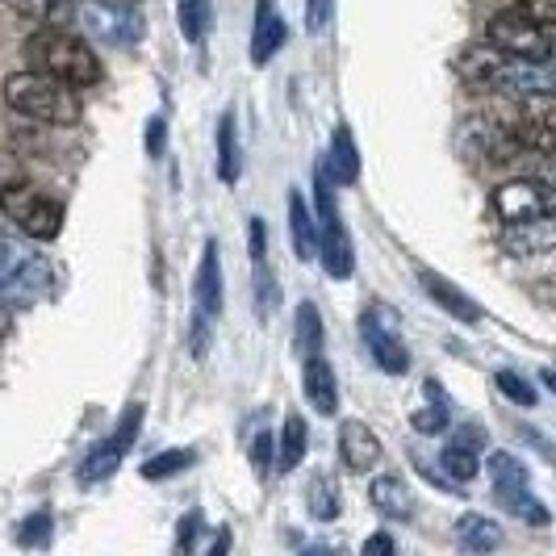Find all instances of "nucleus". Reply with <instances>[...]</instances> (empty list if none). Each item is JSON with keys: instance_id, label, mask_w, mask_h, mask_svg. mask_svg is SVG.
Returning <instances> with one entry per match:
<instances>
[{"instance_id": "f257e3e1", "label": "nucleus", "mask_w": 556, "mask_h": 556, "mask_svg": "<svg viewBox=\"0 0 556 556\" xmlns=\"http://www.w3.org/2000/svg\"><path fill=\"white\" fill-rule=\"evenodd\" d=\"M4 101L9 110L38 122V126H80L84 105H80V88L55 80V76H42V72H13L4 80Z\"/></svg>"}, {"instance_id": "f03ea898", "label": "nucleus", "mask_w": 556, "mask_h": 556, "mask_svg": "<svg viewBox=\"0 0 556 556\" xmlns=\"http://www.w3.org/2000/svg\"><path fill=\"white\" fill-rule=\"evenodd\" d=\"M26 59L34 72L55 76L72 88H92L101 84V59L92 55V47L76 38L72 29H34L26 38Z\"/></svg>"}, {"instance_id": "7ed1b4c3", "label": "nucleus", "mask_w": 556, "mask_h": 556, "mask_svg": "<svg viewBox=\"0 0 556 556\" xmlns=\"http://www.w3.org/2000/svg\"><path fill=\"white\" fill-rule=\"evenodd\" d=\"M334 180L327 176V167L314 172V201H318V226H323V248H318V260H323V273L331 280H348L356 273V251H352V235L343 226V214L334 205Z\"/></svg>"}, {"instance_id": "20e7f679", "label": "nucleus", "mask_w": 556, "mask_h": 556, "mask_svg": "<svg viewBox=\"0 0 556 556\" xmlns=\"http://www.w3.org/2000/svg\"><path fill=\"white\" fill-rule=\"evenodd\" d=\"M485 465H490V477H494V498H498L502 510H510V515H515V519H523L528 528H548V523H553L548 506H544V502H535V494H531L528 465H523L519 456H510V452H494Z\"/></svg>"}, {"instance_id": "39448f33", "label": "nucleus", "mask_w": 556, "mask_h": 556, "mask_svg": "<svg viewBox=\"0 0 556 556\" xmlns=\"http://www.w3.org/2000/svg\"><path fill=\"white\" fill-rule=\"evenodd\" d=\"M485 42L515 59H553V34L523 9H502L485 22Z\"/></svg>"}, {"instance_id": "423d86ee", "label": "nucleus", "mask_w": 556, "mask_h": 556, "mask_svg": "<svg viewBox=\"0 0 556 556\" xmlns=\"http://www.w3.org/2000/svg\"><path fill=\"white\" fill-rule=\"evenodd\" d=\"M142 402H130L122 418H117V427H113V435H105L101 444L88 447V456L80 460V485H97V481H105V477L117 473V465L126 460V452L135 447L142 431Z\"/></svg>"}, {"instance_id": "0eeeda50", "label": "nucleus", "mask_w": 556, "mask_h": 556, "mask_svg": "<svg viewBox=\"0 0 556 556\" xmlns=\"http://www.w3.org/2000/svg\"><path fill=\"white\" fill-rule=\"evenodd\" d=\"M0 205H4L9 223L22 226L29 239L51 243V239H59V230H63V205L51 201V197H42L38 189H29V185H9L4 197H0Z\"/></svg>"}, {"instance_id": "6e6552de", "label": "nucleus", "mask_w": 556, "mask_h": 556, "mask_svg": "<svg viewBox=\"0 0 556 556\" xmlns=\"http://www.w3.org/2000/svg\"><path fill=\"white\" fill-rule=\"evenodd\" d=\"M490 205L498 214V223H531V218H544L556 214V193L553 185L544 180H531V176H515V180H502L498 189L490 193Z\"/></svg>"}, {"instance_id": "1a4fd4ad", "label": "nucleus", "mask_w": 556, "mask_h": 556, "mask_svg": "<svg viewBox=\"0 0 556 556\" xmlns=\"http://www.w3.org/2000/svg\"><path fill=\"white\" fill-rule=\"evenodd\" d=\"M80 17L92 26L101 42H113V47H130L142 34L139 13L126 0H88V4H80Z\"/></svg>"}, {"instance_id": "9d476101", "label": "nucleus", "mask_w": 556, "mask_h": 556, "mask_svg": "<svg viewBox=\"0 0 556 556\" xmlns=\"http://www.w3.org/2000/svg\"><path fill=\"white\" fill-rule=\"evenodd\" d=\"M361 334H364V343H368V356L377 361L381 372H390V377L410 372V348L402 343V334L393 331L390 323H381V318H377V309H364Z\"/></svg>"}, {"instance_id": "9b49d317", "label": "nucleus", "mask_w": 556, "mask_h": 556, "mask_svg": "<svg viewBox=\"0 0 556 556\" xmlns=\"http://www.w3.org/2000/svg\"><path fill=\"white\" fill-rule=\"evenodd\" d=\"M339 456H343L348 473H372L386 460V444L377 440V431L368 422L348 418V422H339Z\"/></svg>"}, {"instance_id": "f8f14e48", "label": "nucleus", "mask_w": 556, "mask_h": 556, "mask_svg": "<svg viewBox=\"0 0 556 556\" xmlns=\"http://www.w3.org/2000/svg\"><path fill=\"white\" fill-rule=\"evenodd\" d=\"M502 251L515 260H531V255H553L556 251V214L531 218V223H515L502 230Z\"/></svg>"}, {"instance_id": "ddd939ff", "label": "nucleus", "mask_w": 556, "mask_h": 556, "mask_svg": "<svg viewBox=\"0 0 556 556\" xmlns=\"http://www.w3.org/2000/svg\"><path fill=\"white\" fill-rule=\"evenodd\" d=\"M418 285H422V293L435 302L440 309H447L452 318H460V323H469V327H477V323H485V309L477 306L473 298L460 289V285H452V280L444 277V273H431V268H418Z\"/></svg>"}, {"instance_id": "4468645a", "label": "nucleus", "mask_w": 556, "mask_h": 556, "mask_svg": "<svg viewBox=\"0 0 556 556\" xmlns=\"http://www.w3.org/2000/svg\"><path fill=\"white\" fill-rule=\"evenodd\" d=\"M289 29H285V17H280L277 0H255V26H251V63L255 67H268L277 51L285 47Z\"/></svg>"}, {"instance_id": "2eb2a0df", "label": "nucleus", "mask_w": 556, "mask_h": 556, "mask_svg": "<svg viewBox=\"0 0 556 556\" xmlns=\"http://www.w3.org/2000/svg\"><path fill=\"white\" fill-rule=\"evenodd\" d=\"M47 289H51V264L47 260L29 255L22 264H9V273H4V302L9 306H34Z\"/></svg>"}, {"instance_id": "dca6fc26", "label": "nucleus", "mask_w": 556, "mask_h": 556, "mask_svg": "<svg viewBox=\"0 0 556 556\" xmlns=\"http://www.w3.org/2000/svg\"><path fill=\"white\" fill-rule=\"evenodd\" d=\"M13 17L29 22L34 29H72L80 22L76 0H4Z\"/></svg>"}, {"instance_id": "f3484780", "label": "nucleus", "mask_w": 556, "mask_h": 556, "mask_svg": "<svg viewBox=\"0 0 556 556\" xmlns=\"http://www.w3.org/2000/svg\"><path fill=\"white\" fill-rule=\"evenodd\" d=\"M226 302V280H223V255H218V239H210L201 251V268H197V309L205 314H223Z\"/></svg>"}, {"instance_id": "a211bd4d", "label": "nucleus", "mask_w": 556, "mask_h": 556, "mask_svg": "<svg viewBox=\"0 0 556 556\" xmlns=\"http://www.w3.org/2000/svg\"><path fill=\"white\" fill-rule=\"evenodd\" d=\"M302 390H306L309 406L323 418H331L334 410H339V381H334V368L327 364V356H306Z\"/></svg>"}, {"instance_id": "6ab92c4d", "label": "nucleus", "mask_w": 556, "mask_h": 556, "mask_svg": "<svg viewBox=\"0 0 556 556\" xmlns=\"http://www.w3.org/2000/svg\"><path fill=\"white\" fill-rule=\"evenodd\" d=\"M289 235H293V251L298 260H318V248H323V226L314 218L309 201L302 197V189L289 193Z\"/></svg>"}, {"instance_id": "aec40b11", "label": "nucleus", "mask_w": 556, "mask_h": 556, "mask_svg": "<svg viewBox=\"0 0 556 556\" xmlns=\"http://www.w3.org/2000/svg\"><path fill=\"white\" fill-rule=\"evenodd\" d=\"M368 502H372L386 519H410V515H415V494H410V485L402 481V473L372 477V485H368Z\"/></svg>"}, {"instance_id": "412c9836", "label": "nucleus", "mask_w": 556, "mask_h": 556, "mask_svg": "<svg viewBox=\"0 0 556 556\" xmlns=\"http://www.w3.org/2000/svg\"><path fill=\"white\" fill-rule=\"evenodd\" d=\"M327 176H331L339 189H348V185L361 180V151H356V139H352V126H334L331 155H327Z\"/></svg>"}, {"instance_id": "4be33fe9", "label": "nucleus", "mask_w": 556, "mask_h": 556, "mask_svg": "<svg viewBox=\"0 0 556 556\" xmlns=\"http://www.w3.org/2000/svg\"><path fill=\"white\" fill-rule=\"evenodd\" d=\"M506 51H498L494 42H485V47H469L465 55L456 59V72L465 76L469 84H481V88H490L494 76L502 72V63H506Z\"/></svg>"}, {"instance_id": "5701e85b", "label": "nucleus", "mask_w": 556, "mask_h": 556, "mask_svg": "<svg viewBox=\"0 0 556 556\" xmlns=\"http://www.w3.org/2000/svg\"><path fill=\"white\" fill-rule=\"evenodd\" d=\"M456 544L469 548V553H498L502 548V528L485 515H460L456 519Z\"/></svg>"}, {"instance_id": "b1692460", "label": "nucleus", "mask_w": 556, "mask_h": 556, "mask_svg": "<svg viewBox=\"0 0 556 556\" xmlns=\"http://www.w3.org/2000/svg\"><path fill=\"white\" fill-rule=\"evenodd\" d=\"M243 176V160H239V126H235V110L218 117V180L223 185H239Z\"/></svg>"}, {"instance_id": "393cba45", "label": "nucleus", "mask_w": 556, "mask_h": 556, "mask_svg": "<svg viewBox=\"0 0 556 556\" xmlns=\"http://www.w3.org/2000/svg\"><path fill=\"white\" fill-rule=\"evenodd\" d=\"M427 406L422 410H415L410 415V422H415V431H422V435H444L447 427H452V415H447V397H444V386L431 377L427 386Z\"/></svg>"}, {"instance_id": "a878e982", "label": "nucleus", "mask_w": 556, "mask_h": 556, "mask_svg": "<svg viewBox=\"0 0 556 556\" xmlns=\"http://www.w3.org/2000/svg\"><path fill=\"white\" fill-rule=\"evenodd\" d=\"M306 506H309V515H314L318 523H331V519H339V510H343V498H339V481H334L331 473H314V477H309Z\"/></svg>"}, {"instance_id": "bb28decb", "label": "nucleus", "mask_w": 556, "mask_h": 556, "mask_svg": "<svg viewBox=\"0 0 556 556\" xmlns=\"http://www.w3.org/2000/svg\"><path fill=\"white\" fill-rule=\"evenodd\" d=\"M306 447H309L306 418L293 410V415L285 418V435H280V456H277V469H280V473H293V469L302 465Z\"/></svg>"}, {"instance_id": "cd10ccee", "label": "nucleus", "mask_w": 556, "mask_h": 556, "mask_svg": "<svg viewBox=\"0 0 556 556\" xmlns=\"http://www.w3.org/2000/svg\"><path fill=\"white\" fill-rule=\"evenodd\" d=\"M293 339H298L302 361H306V356H323L327 327H323V314H318V306H314V302H302V306H298V327H293Z\"/></svg>"}, {"instance_id": "c85d7f7f", "label": "nucleus", "mask_w": 556, "mask_h": 556, "mask_svg": "<svg viewBox=\"0 0 556 556\" xmlns=\"http://www.w3.org/2000/svg\"><path fill=\"white\" fill-rule=\"evenodd\" d=\"M440 469H444L456 485H469V481L481 473V452H477V447L456 444V440H447L444 452H440Z\"/></svg>"}, {"instance_id": "c756f323", "label": "nucleus", "mask_w": 556, "mask_h": 556, "mask_svg": "<svg viewBox=\"0 0 556 556\" xmlns=\"http://www.w3.org/2000/svg\"><path fill=\"white\" fill-rule=\"evenodd\" d=\"M176 17H180V34L189 42H205L214 29V4L210 0H176Z\"/></svg>"}, {"instance_id": "7c9ffc66", "label": "nucleus", "mask_w": 556, "mask_h": 556, "mask_svg": "<svg viewBox=\"0 0 556 556\" xmlns=\"http://www.w3.org/2000/svg\"><path fill=\"white\" fill-rule=\"evenodd\" d=\"M193 465H197V447H167V452H155L151 460H142V477L147 481H164V477L185 473Z\"/></svg>"}, {"instance_id": "2f4dec72", "label": "nucleus", "mask_w": 556, "mask_h": 556, "mask_svg": "<svg viewBox=\"0 0 556 556\" xmlns=\"http://www.w3.org/2000/svg\"><path fill=\"white\" fill-rule=\"evenodd\" d=\"M277 306H280L277 273H273L268 264H255V314H260V318H273Z\"/></svg>"}, {"instance_id": "473e14b6", "label": "nucleus", "mask_w": 556, "mask_h": 556, "mask_svg": "<svg viewBox=\"0 0 556 556\" xmlns=\"http://www.w3.org/2000/svg\"><path fill=\"white\" fill-rule=\"evenodd\" d=\"M494 386H498L502 397H510L515 406H535L540 402V390L535 386H528L519 372H510V368H502L498 377H494Z\"/></svg>"}, {"instance_id": "72a5a7b5", "label": "nucleus", "mask_w": 556, "mask_h": 556, "mask_svg": "<svg viewBox=\"0 0 556 556\" xmlns=\"http://www.w3.org/2000/svg\"><path fill=\"white\" fill-rule=\"evenodd\" d=\"M17 540H22V548H47L51 544V515L47 510H38V515H29L22 531H17Z\"/></svg>"}, {"instance_id": "f704fd0d", "label": "nucleus", "mask_w": 556, "mask_h": 556, "mask_svg": "<svg viewBox=\"0 0 556 556\" xmlns=\"http://www.w3.org/2000/svg\"><path fill=\"white\" fill-rule=\"evenodd\" d=\"M201 528H205V515H201V510H185V519H180V535H176V548H180V553H193L197 531Z\"/></svg>"}, {"instance_id": "c9c22d12", "label": "nucleus", "mask_w": 556, "mask_h": 556, "mask_svg": "<svg viewBox=\"0 0 556 556\" xmlns=\"http://www.w3.org/2000/svg\"><path fill=\"white\" fill-rule=\"evenodd\" d=\"M210 334H214V314L197 309V318H193V356L197 361H205V352H210Z\"/></svg>"}, {"instance_id": "e433bc0d", "label": "nucleus", "mask_w": 556, "mask_h": 556, "mask_svg": "<svg viewBox=\"0 0 556 556\" xmlns=\"http://www.w3.org/2000/svg\"><path fill=\"white\" fill-rule=\"evenodd\" d=\"M251 465H255V473H268V465H273V435L268 431L251 435Z\"/></svg>"}, {"instance_id": "4c0bfd02", "label": "nucleus", "mask_w": 556, "mask_h": 556, "mask_svg": "<svg viewBox=\"0 0 556 556\" xmlns=\"http://www.w3.org/2000/svg\"><path fill=\"white\" fill-rule=\"evenodd\" d=\"M334 0H306V29L309 34H323L327 22H331Z\"/></svg>"}, {"instance_id": "58836bf2", "label": "nucleus", "mask_w": 556, "mask_h": 556, "mask_svg": "<svg viewBox=\"0 0 556 556\" xmlns=\"http://www.w3.org/2000/svg\"><path fill=\"white\" fill-rule=\"evenodd\" d=\"M248 239H251V264H264V255H268V235H264V218H248Z\"/></svg>"}, {"instance_id": "ea45409f", "label": "nucleus", "mask_w": 556, "mask_h": 556, "mask_svg": "<svg viewBox=\"0 0 556 556\" xmlns=\"http://www.w3.org/2000/svg\"><path fill=\"white\" fill-rule=\"evenodd\" d=\"M456 444H465V447H477V452H485V427L481 422H465V427H456V435H452Z\"/></svg>"}, {"instance_id": "a19ab883", "label": "nucleus", "mask_w": 556, "mask_h": 556, "mask_svg": "<svg viewBox=\"0 0 556 556\" xmlns=\"http://www.w3.org/2000/svg\"><path fill=\"white\" fill-rule=\"evenodd\" d=\"M523 13H531L535 22H544V26H553L556 22V0H515Z\"/></svg>"}, {"instance_id": "79ce46f5", "label": "nucleus", "mask_w": 556, "mask_h": 556, "mask_svg": "<svg viewBox=\"0 0 556 556\" xmlns=\"http://www.w3.org/2000/svg\"><path fill=\"white\" fill-rule=\"evenodd\" d=\"M164 126L167 122L160 117V113L147 122V155H151V160H160V155H164Z\"/></svg>"}, {"instance_id": "37998d69", "label": "nucleus", "mask_w": 556, "mask_h": 556, "mask_svg": "<svg viewBox=\"0 0 556 556\" xmlns=\"http://www.w3.org/2000/svg\"><path fill=\"white\" fill-rule=\"evenodd\" d=\"M364 553H381V556H393V553H397V544H393L390 535H372V540H364Z\"/></svg>"}, {"instance_id": "c03bdc74", "label": "nucleus", "mask_w": 556, "mask_h": 556, "mask_svg": "<svg viewBox=\"0 0 556 556\" xmlns=\"http://www.w3.org/2000/svg\"><path fill=\"white\" fill-rule=\"evenodd\" d=\"M540 386L553 390V397H556V368H544V372H540Z\"/></svg>"}, {"instance_id": "a18cd8bd", "label": "nucleus", "mask_w": 556, "mask_h": 556, "mask_svg": "<svg viewBox=\"0 0 556 556\" xmlns=\"http://www.w3.org/2000/svg\"><path fill=\"white\" fill-rule=\"evenodd\" d=\"M553 59H556V34H553Z\"/></svg>"}]
</instances>
